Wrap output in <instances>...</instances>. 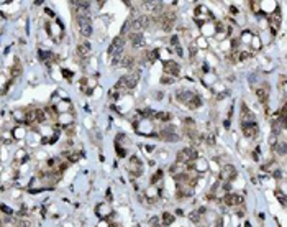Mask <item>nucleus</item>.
Wrapping results in <instances>:
<instances>
[{
	"label": "nucleus",
	"mask_w": 287,
	"mask_h": 227,
	"mask_svg": "<svg viewBox=\"0 0 287 227\" xmlns=\"http://www.w3.org/2000/svg\"><path fill=\"white\" fill-rule=\"evenodd\" d=\"M161 137H163V140H166V142H179L181 140V137L172 130V127L164 128V130L161 132Z\"/></svg>",
	"instance_id": "10"
},
{
	"label": "nucleus",
	"mask_w": 287,
	"mask_h": 227,
	"mask_svg": "<svg viewBox=\"0 0 287 227\" xmlns=\"http://www.w3.org/2000/svg\"><path fill=\"white\" fill-rule=\"evenodd\" d=\"M281 115H287V104L284 107H282V112H281Z\"/></svg>",
	"instance_id": "31"
},
{
	"label": "nucleus",
	"mask_w": 287,
	"mask_h": 227,
	"mask_svg": "<svg viewBox=\"0 0 287 227\" xmlns=\"http://www.w3.org/2000/svg\"><path fill=\"white\" fill-rule=\"evenodd\" d=\"M171 43H172V46H177V44H179V38L172 36V38H171Z\"/></svg>",
	"instance_id": "27"
},
{
	"label": "nucleus",
	"mask_w": 287,
	"mask_h": 227,
	"mask_svg": "<svg viewBox=\"0 0 287 227\" xmlns=\"http://www.w3.org/2000/svg\"><path fill=\"white\" fill-rule=\"evenodd\" d=\"M149 18L148 17H138V18H135L131 22V30L133 31H136V33H139V30H143V28H146V26H149Z\"/></svg>",
	"instance_id": "6"
},
{
	"label": "nucleus",
	"mask_w": 287,
	"mask_h": 227,
	"mask_svg": "<svg viewBox=\"0 0 287 227\" xmlns=\"http://www.w3.org/2000/svg\"><path fill=\"white\" fill-rule=\"evenodd\" d=\"M123 48H125V40L123 36H117L110 44V54H118V53H123Z\"/></svg>",
	"instance_id": "8"
},
{
	"label": "nucleus",
	"mask_w": 287,
	"mask_h": 227,
	"mask_svg": "<svg viewBox=\"0 0 287 227\" xmlns=\"http://www.w3.org/2000/svg\"><path fill=\"white\" fill-rule=\"evenodd\" d=\"M187 106L190 107V109H197V107H200V106H202V99H200L199 96H194V97L190 99V102L187 104Z\"/></svg>",
	"instance_id": "19"
},
{
	"label": "nucleus",
	"mask_w": 287,
	"mask_h": 227,
	"mask_svg": "<svg viewBox=\"0 0 287 227\" xmlns=\"http://www.w3.org/2000/svg\"><path fill=\"white\" fill-rule=\"evenodd\" d=\"M163 222H164L166 225L172 224V222H174V216L169 214V212H164V214H163Z\"/></svg>",
	"instance_id": "21"
},
{
	"label": "nucleus",
	"mask_w": 287,
	"mask_h": 227,
	"mask_svg": "<svg viewBox=\"0 0 287 227\" xmlns=\"http://www.w3.org/2000/svg\"><path fill=\"white\" fill-rule=\"evenodd\" d=\"M2 211H3V212H7V214H12V209H8L7 206H2Z\"/></svg>",
	"instance_id": "28"
},
{
	"label": "nucleus",
	"mask_w": 287,
	"mask_h": 227,
	"mask_svg": "<svg viewBox=\"0 0 287 227\" xmlns=\"http://www.w3.org/2000/svg\"><path fill=\"white\" fill-rule=\"evenodd\" d=\"M161 82H163V84H172V82H174V78H167V76H163Z\"/></svg>",
	"instance_id": "25"
},
{
	"label": "nucleus",
	"mask_w": 287,
	"mask_h": 227,
	"mask_svg": "<svg viewBox=\"0 0 287 227\" xmlns=\"http://www.w3.org/2000/svg\"><path fill=\"white\" fill-rule=\"evenodd\" d=\"M121 63H123V64L127 66V68H130V66H133V64H135V58H133V56H125V58H123V61H121Z\"/></svg>",
	"instance_id": "22"
},
{
	"label": "nucleus",
	"mask_w": 287,
	"mask_h": 227,
	"mask_svg": "<svg viewBox=\"0 0 287 227\" xmlns=\"http://www.w3.org/2000/svg\"><path fill=\"white\" fill-rule=\"evenodd\" d=\"M286 127H287V115H279V117L272 122V137H277Z\"/></svg>",
	"instance_id": "4"
},
{
	"label": "nucleus",
	"mask_w": 287,
	"mask_h": 227,
	"mask_svg": "<svg viewBox=\"0 0 287 227\" xmlns=\"http://www.w3.org/2000/svg\"><path fill=\"white\" fill-rule=\"evenodd\" d=\"M241 120L244 122H254V115L250 112V109H246V106L243 104V107H241Z\"/></svg>",
	"instance_id": "16"
},
{
	"label": "nucleus",
	"mask_w": 287,
	"mask_h": 227,
	"mask_svg": "<svg viewBox=\"0 0 287 227\" xmlns=\"http://www.w3.org/2000/svg\"><path fill=\"white\" fill-rule=\"evenodd\" d=\"M235 176H236V170H235V166H232V165H225L222 168V171H220V178H222L223 181L233 179Z\"/></svg>",
	"instance_id": "9"
},
{
	"label": "nucleus",
	"mask_w": 287,
	"mask_h": 227,
	"mask_svg": "<svg viewBox=\"0 0 287 227\" xmlns=\"http://www.w3.org/2000/svg\"><path fill=\"white\" fill-rule=\"evenodd\" d=\"M195 53H197V50H195L194 46H190V58H194V56H195Z\"/></svg>",
	"instance_id": "29"
},
{
	"label": "nucleus",
	"mask_w": 287,
	"mask_h": 227,
	"mask_svg": "<svg viewBox=\"0 0 287 227\" xmlns=\"http://www.w3.org/2000/svg\"><path fill=\"white\" fill-rule=\"evenodd\" d=\"M244 227H251V224L250 222H244Z\"/></svg>",
	"instance_id": "33"
},
{
	"label": "nucleus",
	"mask_w": 287,
	"mask_h": 227,
	"mask_svg": "<svg viewBox=\"0 0 287 227\" xmlns=\"http://www.w3.org/2000/svg\"><path fill=\"white\" fill-rule=\"evenodd\" d=\"M164 71L166 74H171V76H179L181 72V68L176 61H166L164 63Z\"/></svg>",
	"instance_id": "11"
},
{
	"label": "nucleus",
	"mask_w": 287,
	"mask_h": 227,
	"mask_svg": "<svg viewBox=\"0 0 287 227\" xmlns=\"http://www.w3.org/2000/svg\"><path fill=\"white\" fill-rule=\"evenodd\" d=\"M157 22L161 23L164 31H171V28H172L174 23H176V15H174V13H164V15H161L159 18H157Z\"/></svg>",
	"instance_id": "3"
},
{
	"label": "nucleus",
	"mask_w": 287,
	"mask_h": 227,
	"mask_svg": "<svg viewBox=\"0 0 287 227\" xmlns=\"http://www.w3.org/2000/svg\"><path fill=\"white\" fill-rule=\"evenodd\" d=\"M276 153H277V155H281V156H284L286 153H287V143H284V142L277 143V145H276Z\"/></svg>",
	"instance_id": "20"
},
{
	"label": "nucleus",
	"mask_w": 287,
	"mask_h": 227,
	"mask_svg": "<svg viewBox=\"0 0 287 227\" xmlns=\"http://www.w3.org/2000/svg\"><path fill=\"white\" fill-rule=\"evenodd\" d=\"M161 174H163V171H157V173L154 174V176H153V183H154V181H157V179H161Z\"/></svg>",
	"instance_id": "26"
},
{
	"label": "nucleus",
	"mask_w": 287,
	"mask_h": 227,
	"mask_svg": "<svg viewBox=\"0 0 287 227\" xmlns=\"http://www.w3.org/2000/svg\"><path fill=\"white\" fill-rule=\"evenodd\" d=\"M197 156V152L195 150H192V148H184L182 152H179L177 153V163H187V161H190L192 158H195Z\"/></svg>",
	"instance_id": "7"
},
{
	"label": "nucleus",
	"mask_w": 287,
	"mask_h": 227,
	"mask_svg": "<svg viewBox=\"0 0 287 227\" xmlns=\"http://www.w3.org/2000/svg\"><path fill=\"white\" fill-rule=\"evenodd\" d=\"M268 94H269L268 86H264V87H259V89H256V96H258V99H259L261 102H266V100H268Z\"/></svg>",
	"instance_id": "17"
},
{
	"label": "nucleus",
	"mask_w": 287,
	"mask_h": 227,
	"mask_svg": "<svg viewBox=\"0 0 287 227\" xmlns=\"http://www.w3.org/2000/svg\"><path fill=\"white\" fill-rule=\"evenodd\" d=\"M77 25L84 36H90L92 35V23H90L89 13H77Z\"/></svg>",
	"instance_id": "2"
},
{
	"label": "nucleus",
	"mask_w": 287,
	"mask_h": 227,
	"mask_svg": "<svg viewBox=\"0 0 287 227\" xmlns=\"http://www.w3.org/2000/svg\"><path fill=\"white\" fill-rule=\"evenodd\" d=\"M138 79H139V72H131V74H127V76H121L117 82V89H133L136 84H138Z\"/></svg>",
	"instance_id": "1"
},
{
	"label": "nucleus",
	"mask_w": 287,
	"mask_h": 227,
	"mask_svg": "<svg viewBox=\"0 0 287 227\" xmlns=\"http://www.w3.org/2000/svg\"><path fill=\"white\" fill-rule=\"evenodd\" d=\"M117 150H118V155H120V156H125V155H127V153L123 152V148H120V146H118Z\"/></svg>",
	"instance_id": "30"
},
{
	"label": "nucleus",
	"mask_w": 287,
	"mask_h": 227,
	"mask_svg": "<svg viewBox=\"0 0 287 227\" xmlns=\"http://www.w3.org/2000/svg\"><path fill=\"white\" fill-rule=\"evenodd\" d=\"M34 120H38V122H43L44 120V112L43 110H34Z\"/></svg>",
	"instance_id": "23"
},
{
	"label": "nucleus",
	"mask_w": 287,
	"mask_h": 227,
	"mask_svg": "<svg viewBox=\"0 0 287 227\" xmlns=\"http://www.w3.org/2000/svg\"><path fill=\"white\" fill-rule=\"evenodd\" d=\"M258 132H259V127H258L256 122H244L243 124V133L246 135L248 138L258 137Z\"/></svg>",
	"instance_id": "5"
},
{
	"label": "nucleus",
	"mask_w": 287,
	"mask_h": 227,
	"mask_svg": "<svg viewBox=\"0 0 287 227\" xmlns=\"http://www.w3.org/2000/svg\"><path fill=\"white\" fill-rule=\"evenodd\" d=\"M223 202H226L228 206H240V204H243V196L228 193L225 198H223Z\"/></svg>",
	"instance_id": "12"
},
{
	"label": "nucleus",
	"mask_w": 287,
	"mask_h": 227,
	"mask_svg": "<svg viewBox=\"0 0 287 227\" xmlns=\"http://www.w3.org/2000/svg\"><path fill=\"white\" fill-rule=\"evenodd\" d=\"M156 118H159V120H171V114L159 112V114H156Z\"/></svg>",
	"instance_id": "24"
},
{
	"label": "nucleus",
	"mask_w": 287,
	"mask_h": 227,
	"mask_svg": "<svg viewBox=\"0 0 287 227\" xmlns=\"http://www.w3.org/2000/svg\"><path fill=\"white\" fill-rule=\"evenodd\" d=\"M130 41H131V46L133 48H139L145 44V38H143V33H136V31H133L130 35Z\"/></svg>",
	"instance_id": "13"
},
{
	"label": "nucleus",
	"mask_w": 287,
	"mask_h": 227,
	"mask_svg": "<svg viewBox=\"0 0 287 227\" xmlns=\"http://www.w3.org/2000/svg\"><path fill=\"white\" fill-rule=\"evenodd\" d=\"M156 99H157V100H159V99H163V94H161V92H157V94H156Z\"/></svg>",
	"instance_id": "32"
},
{
	"label": "nucleus",
	"mask_w": 287,
	"mask_h": 227,
	"mask_svg": "<svg viewBox=\"0 0 287 227\" xmlns=\"http://www.w3.org/2000/svg\"><path fill=\"white\" fill-rule=\"evenodd\" d=\"M77 54L80 58H87L90 54V43H80L79 46H77Z\"/></svg>",
	"instance_id": "15"
},
{
	"label": "nucleus",
	"mask_w": 287,
	"mask_h": 227,
	"mask_svg": "<svg viewBox=\"0 0 287 227\" xmlns=\"http://www.w3.org/2000/svg\"><path fill=\"white\" fill-rule=\"evenodd\" d=\"M274 196L277 198V201L281 202L282 206H287V196H286L284 193H282L281 189H276V191H274Z\"/></svg>",
	"instance_id": "18"
},
{
	"label": "nucleus",
	"mask_w": 287,
	"mask_h": 227,
	"mask_svg": "<svg viewBox=\"0 0 287 227\" xmlns=\"http://www.w3.org/2000/svg\"><path fill=\"white\" fill-rule=\"evenodd\" d=\"M194 96H195V94L190 92V90H179V92H177V100L182 102V104H189Z\"/></svg>",
	"instance_id": "14"
}]
</instances>
